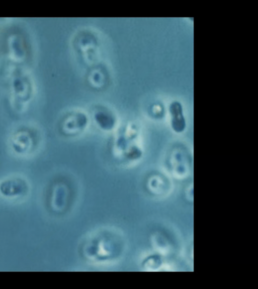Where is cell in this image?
<instances>
[{"label":"cell","mask_w":258,"mask_h":289,"mask_svg":"<svg viewBox=\"0 0 258 289\" xmlns=\"http://www.w3.org/2000/svg\"><path fill=\"white\" fill-rule=\"evenodd\" d=\"M172 117V126L176 132L180 133L185 130L186 121L183 116L181 105L177 102H172L170 107Z\"/></svg>","instance_id":"6da1fadb"}]
</instances>
